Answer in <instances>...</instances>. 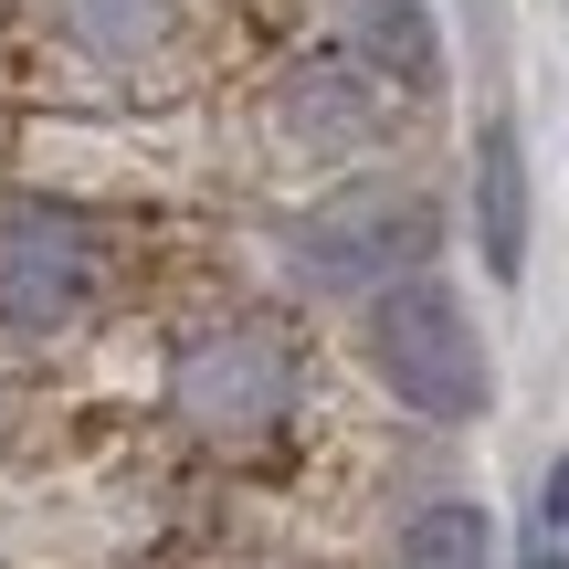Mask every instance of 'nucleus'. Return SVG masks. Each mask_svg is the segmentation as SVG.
<instances>
[{
	"mask_svg": "<svg viewBox=\"0 0 569 569\" xmlns=\"http://www.w3.org/2000/svg\"><path fill=\"white\" fill-rule=\"evenodd\" d=\"M159 401L222 465H264L306 411V348L274 306H201L159 348Z\"/></svg>",
	"mask_w": 569,
	"mask_h": 569,
	"instance_id": "f257e3e1",
	"label": "nucleus"
},
{
	"mask_svg": "<svg viewBox=\"0 0 569 569\" xmlns=\"http://www.w3.org/2000/svg\"><path fill=\"white\" fill-rule=\"evenodd\" d=\"M117 306V222L74 190H0V348H63Z\"/></svg>",
	"mask_w": 569,
	"mask_h": 569,
	"instance_id": "f03ea898",
	"label": "nucleus"
},
{
	"mask_svg": "<svg viewBox=\"0 0 569 569\" xmlns=\"http://www.w3.org/2000/svg\"><path fill=\"white\" fill-rule=\"evenodd\" d=\"M390 127H401V84L380 74V63H359L348 42H306V53H284L264 74V96H253V138H264L274 169H296V180H359V169H380Z\"/></svg>",
	"mask_w": 569,
	"mask_h": 569,
	"instance_id": "7ed1b4c3",
	"label": "nucleus"
},
{
	"mask_svg": "<svg viewBox=\"0 0 569 569\" xmlns=\"http://www.w3.org/2000/svg\"><path fill=\"white\" fill-rule=\"evenodd\" d=\"M432 243H443V211L432 190L390 180V169H359V180H327L284 211V274L306 296H380L401 274H432Z\"/></svg>",
	"mask_w": 569,
	"mask_h": 569,
	"instance_id": "20e7f679",
	"label": "nucleus"
},
{
	"mask_svg": "<svg viewBox=\"0 0 569 569\" xmlns=\"http://www.w3.org/2000/svg\"><path fill=\"white\" fill-rule=\"evenodd\" d=\"M32 42L74 96L159 106L201 74L211 0H32Z\"/></svg>",
	"mask_w": 569,
	"mask_h": 569,
	"instance_id": "39448f33",
	"label": "nucleus"
},
{
	"mask_svg": "<svg viewBox=\"0 0 569 569\" xmlns=\"http://www.w3.org/2000/svg\"><path fill=\"white\" fill-rule=\"evenodd\" d=\"M359 359H369V380H380L411 422H475L486 390H496L486 327L465 317V296H453L443 274L380 284V296L359 306Z\"/></svg>",
	"mask_w": 569,
	"mask_h": 569,
	"instance_id": "423d86ee",
	"label": "nucleus"
},
{
	"mask_svg": "<svg viewBox=\"0 0 569 569\" xmlns=\"http://www.w3.org/2000/svg\"><path fill=\"white\" fill-rule=\"evenodd\" d=\"M475 243H486L496 284H517V264H528V159H517L507 117L475 127Z\"/></svg>",
	"mask_w": 569,
	"mask_h": 569,
	"instance_id": "0eeeda50",
	"label": "nucleus"
},
{
	"mask_svg": "<svg viewBox=\"0 0 569 569\" xmlns=\"http://www.w3.org/2000/svg\"><path fill=\"white\" fill-rule=\"evenodd\" d=\"M390 569H496V528H486V507H465V496H432V507L401 528Z\"/></svg>",
	"mask_w": 569,
	"mask_h": 569,
	"instance_id": "6e6552de",
	"label": "nucleus"
},
{
	"mask_svg": "<svg viewBox=\"0 0 569 569\" xmlns=\"http://www.w3.org/2000/svg\"><path fill=\"white\" fill-rule=\"evenodd\" d=\"M549 538H569V465H549Z\"/></svg>",
	"mask_w": 569,
	"mask_h": 569,
	"instance_id": "1a4fd4ad",
	"label": "nucleus"
},
{
	"mask_svg": "<svg viewBox=\"0 0 569 569\" xmlns=\"http://www.w3.org/2000/svg\"><path fill=\"white\" fill-rule=\"evenodd\" d=\"M517 569H569V549H559V538H538V549L517 559Z\"/></svg>",
	"mask_w": 569,
	"mask_h": 569,
	"instance_id": "9d476101",
	"label": "nucleus"
}]
</instances>
